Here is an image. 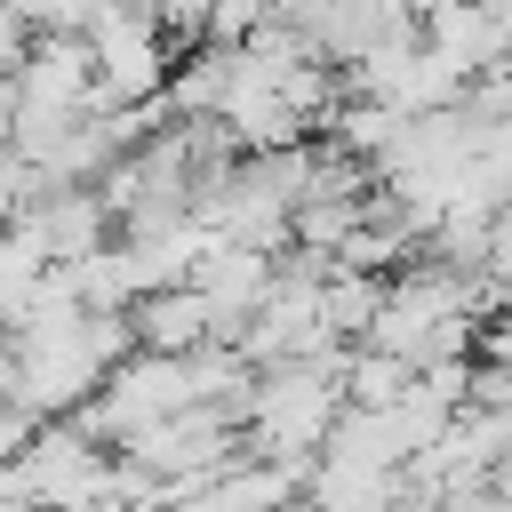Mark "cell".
Returning <instances> with one entry per match:
<instances>
[]
</instances>
